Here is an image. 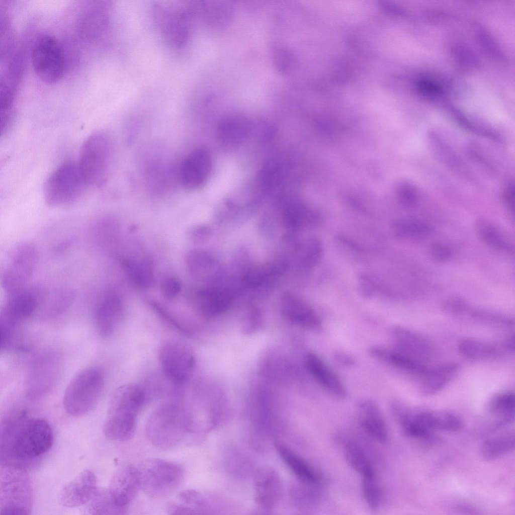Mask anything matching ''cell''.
Wrapping results in <instances>:
<instances>
[{
    "label": "cell",
    "instance_id": "1",
    "mask_svg": "<svg viewBox=\"0 0 515 515\" xmlns=\"http://www.w3.org/2000/svg\"><path fill=\"white\" fill-rule=\"evenodd\" d=\"M1 455L17 460L35 459L51 448L53 433L49 424L38 418H27L24 412L6 418L1 424Z\"/></svg>",
    "mask_w": 515,
    "mask_h": 515
},
{
    "label": "cell",
    "instance_id": "2",
    "mask_svg": "<svg viewBox=\"0 0 515 515\" xmlns=\"http://www.w3.org/2000/svg\"><path fill=\"white\" fill-rule=\"evenodd\" d=\"M145 399L144 391L138 385L130 384L119 387L112 397L104 424L105 435L114 441L130 439L134 434L137 417Z\"/></svg>",
    "mask_w": 515,
    "mask_h": 515
},
{
    "label": "cell",
    "instance_id": "3",
    "mask_svg": "<svg viewBox=\"0 0 515 515\" xmlns=\"http://www.w3.org/2000/svg\"><path fill=\"white\" fill-rule=\"evenodd\" d=\"M146 432L148 440L155 447L171 449L192 432L189 412L179 404H164L150 416Z\"/></svg>",
    "mask_w": 515,
    "mask_h": 515
},
{
    "label": "cell",
    "instance_id": "4",
    "mask_svg": "<svg viewBox=\"0 0 515 515\" xmlns=\"http://www.w3.org/2000/svg\"><path fill=\"white\" fill-rule=\"evenodd\" d=\"M104 384V374L99 368L90 367L78 373L65 391L63 404L65 411L78 416L92 410L100 398Z\"/></svg>",
    "mask_w": 515,
    "mask_h": 515
},
{
    "label": "cell",
    "instance_id": "5",
    "mask_svg": "<svg viewBox=\"0 0 515 515\" xmlns=\"http://www.w3.org/2000/svg\"><path fill=\"white\" fill-rule=\"evenodd\" d=\"M111 152L110 139L105 133H93L85 140L76 163L87 186L101 187L106 183Z\"/></svg>",
    "mask_w": 515,
    "mask_h": 515
},
{
    "label": "cell",
    "instance_id": "6",
    "mask_svg": "<svg viewBox=\"0 0 515 515\" xmlns=\"http://www.w3.org/2000/svg\"><path fill=\"white\" fill-rule=\"evenodd\" d=\"M140 488L148 495L164 497L177 489L184 475L180 465L165 460H146L137 467Z\"/></svg>",
    "mask_w": 515,
    "mask_h": 515
},
{
    "label": "cell",
    "instance_id": "7",
    "mask_svg": "<svg viewBox=\"0 0 515 515\" xmlns=\"http://www.w3.org/2000/svg\"><path fill=\"white\" fill-rule=\"evenodd\" d=\"M38 260L35 245L29 241L21 242L8 254L1 275V285L8 294L24 289L34 274Z\"/></svg>",
    "mask_w": 515,
    "mask_h": 515
},
{
    "label": "cell",
    "instance_id": "8",
    "mask_svg": "<svg viewBox=\"0 0 515 515\" xmlns=\"http://www.w3.org/2000/svg\"><path fill=\"white\" fill-rule=\"evenodd\" d=\"M86 186L77 163L66 161L46 179L43 187L44 198L52 206L68 204L78 199Z\"/></svg>",
    "mask_w": 515,
    "mask_h": 515
},
{
    "label": "cell",
    "instance_id": "9",
    "mask_svg": "<svg viewBox=\"0 0 515 515\" xmlns=\"http://www.w3.org/2000/svg\"><path fill=\"white\" fill-rule=\"evenodd\" d=\"M1 472V514H27L32 491L28 476L20 467L4 466Z\"/></svg>",
    "mask_w": 515,
    "mask_h": 515
},
{
    "label": "cell",
    "instance_id": "10",
    "mask_svg": "<svg viewBox=\"0 0 515 515\" xmlns=\"http://www.w3.org/2000/svg\"><path fill=\"white\" fill-rule=\"evenodd\" d=\"M31 61L35 73L45 83H55L63 75V51L58 41L52 36L45 35L36 41L31 51Z\"/></svg>",
    "mask_w": 515,
    "mask_h": 515
},
{
    "label": "cell",
    "instance_id": "11",
    "mask_svg": "<svg viewBox=\"0 0 515 515\" xmlns=\"http://www.w3.org/2000/svg\"><path fill=\"white\" fill-rule=\"evenodd\" d=\"M61 358L54 352H45L32 361L27 380V394L32 399L40 398L52 389L61 371Z\"/></svg>",
    "mask_w": 515,
    "mask_h": 515
},
{
    "label": "cell",
    "instance_id": "12",
    "mask_svg": "<svg viewBox=\"0 0 515 515\" xmlns=\"http://www.w3.org/2000/svg\"><path fill=\"white\" fill-rule=\"evenodd\" d=\"M159 360L165 377L174 385L180 386L189 379L195 365V357L186 346L178 342L163 345Z\"/></svg>",
    "mask_w": 515,
    "mask_h": 515
},
{
    "label": "cell",
    "instance_id": "13",
    "mask_svg": "<svg viewBox=\"0 0 515 515\" xmlns=\"http://www.w3.org/2000/svg\"><path fill=\"white\" fill-rule=\"evenodd\" d=\"M45 287L40 285L27 287L8 294V298L1 311L0 319L20 323L39 308Z\"/></svg>",
    "mask_w": 515,
    "mask_h": 515
},
{
    "label": "cell",
    "instance_id": "14",
    "mask_svg": "<svg viewBox=\"0 0 515 515\" xmlns=\"http://www.w3.org/2000/svg\"><path fill=\"white\" fill-rule=\"evenodd\" d=\"M212 167L208 150L199 147L191 151L184 158L180 169V178L186 189L193 191L201 187L208 180Z\"/></svg>",
    "mask_w": 515,
    "mask_h": 515
},
{
    "label": "cell",
    "instance_id": "15",
    "mask_svg": "<svg viewBox=\"0 0 515 515\" xmlns=\"http://www.w3.org/2000/svg\"><path fill=\"white\" fill-rule=\"evenodd\" d=\"M390 333L397 351L421 362L431 359L435 355L432 342L419 333L396 325L390 328Z\"/></svg>",
    "mask_w": 515,
    "mask_h": 515
},
{
    "label": "cell",
    "instance_id": "16",
    "mask_svg": "<svg viewBox=\"0 0 515 515\" xmlns=\"http://www.w3.org/2000/svg\"><path fill=\"white\" fill-rule=\"evenodd\" d=\"M97 490L95 474L85 470L62 488L58 495V501L64 507H79L90 501Z\"/></svg>",
    "mask_w": 515,
    "mask_h": 515
},
{
    "label": "cell",
    "instance_id": "17",
    "mask_svg": "<svg viewBox=\"0 0 515 515\" xmlns=\"http://www.w3.org/2000/svg\"><path fill=\"white\" fill-rule=\"evenodd\" d=\"M140 488L137 468L131 464L120 467L113 475L108 490L115 505L125 508Z\"/></svg>",
    "mask_w": 515,
    "mask_h": 515
},
{
    "label": "cell",
    "instance_id": "18",
    "mask_svg": "<svg viewBox=\"0 0 515 515\" xmlns=\"http://www.w3.org/2000/svg\"><path fill=\"white\" fill-rule=\"evenodd\" d=\"M123 313L122 301L118 295L108 293L98 304L95 312L97 329L102 336L112 335L121 323Z\"/></svg>",
    "mask_w": 515,
    "mask_h": 515
},
{
    "label": "cell",
    "instance_id": "19",
    "mask_svg": "<svg viewBox=\"0 0 515 515\" xmlns=\"http://www.w3.org/2000/svg\"><path fill=\"white\" fill-rule=\"evenodd\" d=\"M255 498L263 507L270 509L279 501L282 492L280 478L277 472L269 467L258 469L254 476Z\"/></svg>",
    "mask_w": 515,
    "mask_h": 515
},
{
    "label": "cell",
    "instance_id": "20",
    "mask_svg": "<svg viewBox=\"0 0 515 515\" xmlns=\"http://www.w3.org/2000/svg\"><path fill=\"white\" fill-rule=\"evenodd\" d=\"M515 397L513 392L503 391L493 396L487 406L490 419L487 427L490 433L501 431L514 421Z\"/></svg>",
    "mask_w": 515,
    "mask_h": 515
},
{
    "label": "cell",
    "instance_id": "21",
    "mask_svg": "<svg viewBox=\"0 0 515 515\" xmlns=\"http://www.w3.org/2000/svg\"><path fill=\"white\" fill-rule=\"evenodd\" d=\"M305 365L310 374L327 392L338 398L346 397L347 391L343 382L320 357L309 353L306 357Z\"/></svg>",
    "mask_w": 515,
    "mask_h": 515
},
{
    "label": "cell",
    "instance_id": "22",
    "mask_svg": "<svg viewBox=\"0 0 515 515\" xmlns=\"http://www.w3.org/2000/svg\"><path fill=\"white\" fill-rule=\"evenodd\" d=\"M359 421L362 428L381 443L388 439L387 430L378 405L370 399L361 401L358 405Z\"/></svg>",
    "mask_w": 515,
    "mask_h": 515
},
{
    "label": "cell",
    "instance_id": "23",
    "mask_svg": "<svg viewBox=\"0 0 515 515\" xmlns=\"http://www.w3.org/2000/svg\"><path fill=\"white\" fill-rule=\"evenodd\" d=\"M369 353L378 361L420 377L428 369L422 362L395 350L392 351L381 346H373L369 348Z\"/></svg>",
    "mask_w": 515,
    "mask_h": 515
},
{
    "label": "cell",
    "instance_id": "24",
    "mask_svg": "<svg viewBox=\"0 0 515 515\" xmlns=\"http://www.w3.org/2000/svg\"><path fill=\"white\" fill-rule=\"evenodd\" d=\"M459 369L460 366L456 362H447L428 369L421 377L420 393L425 396L436 394L455 377Z\"/></svg>",
    "mask_w": 515,
    "mask_h": 515
},
{
    "label": "cell",
    "instance_id": "25",
    "mask_svg": "<svg viewBox=\"0 0 515 515\" xmlns=\"http://www.w3.org/2000/svg\"><path fill=\"white\" fill-rule=\"evenodd\" d=\"M414 419L421 427L431 432H456L463 426L462 421L457 415L446 411H415Z\"/></svg>",
    "mask_w": 515,
    "mask_h": 515
},
{
    "label": "cell",
    "instance_id": "26",
    "mask_svg": "<svg viewBox=\"0 0 515 515\" xmlns=\"http://www.w3.org/2000/svg\"><path fill=\"white\" fill-rule=\"evenodd\" d=\"M281 310L287 319L303 327L316 329L321 325L320 318L312 308L293 297H286L282 300Z\"/></svg>",
    "mask_w": 515,
    "mask_h": 515
},
{
    "label": "cell",
    "instance_id": "27",
    "mask_svg": "<svg viewBox=\"0 0 515 515\" xmlns=\"http://www.w3.org/2000/svg\"><path fill=\"white\" fill-rule=\"evenodd\" d=\"M514 447V431H500L489 436L482 442L479 448V454L484 460L493 461L513 451Z\"/></svg>",
    "mask_w": 515,
    "mask_h": 515
},
{
    "label": "cell",
    "instance_id": "28",
    "mask_svg": "<svg viewBox=\"0 0 515 515\" xmlns=\"http://www.w3.org/2000/svg\"><path fill=\"white\" fill-rule=\"evenodd\" d=\"M428 140L431 149L442 163L463 177H469L471 175L462 159L439 134L431 132L428 135Z\"/></svg>",
    "mask_w": 515,
    "mask_h": 515
},
{
    "label": "cell",
    "instance_id": "29",
    "mask_svg": "<svg viewBox=\"0 0 515 515\" xmlns=\"http://www.w3.org/2000/svg\"><path fill=\"white\" fill-rule=\"evenodd\" d=\"M275 447L286 465L302 482H319V476L313 468L293 451L279 442H276Z\"/></svg>",
    "mask_w": 515,
    "mask_h": 515
},
{
    "label": "cell",
    "instance_id": "30",
    "mask_svg": "<svg viewBox=\"0 0 515 515\" xmlns=\"http://www.w3.org/2000/svg\"><path fill=\"white\" fill-rule=\"evenodd\" d=\"M475 228L482 240L492 247L508 253L513 251V244L509 238L492 222L479 218L476 222Z\"/></svg>",
    "mask_w": 515,
    "mask_h": 515
},
{
    "label": "cell",
    "instance_id": "31",
    "mask_svg": "<svg viewBox=\"0 0 515 515\" xmlns=\"http://www.w3.org/2000/svg\"><path fill=\"white\" fill-rule=\"evenodd\" d=\"M459 352L467 359L482 361L496 358L505 351L502 346L488 343L474 338H466L458 345Z\"/></svg>",
    "mask_w": 515,
    "mask_h": 515
},
{
    "label": "cell",
    "instance_id": "32",
    "mask_svg": "<svg viewBox=\"0 0 515 515\" xmlns=\"http://www.w3.org/2000/svg\"><path fill=\"white\" fill-rule=\"evenodd\" d=\"M73 297L74 293L69 288H46L38 310L49 315L59 313L69 305Z\"/></svg>",
    "mask_w": 515,
    "mask_h": 515
},
{
    "label": "cell",
    "instance_id": "33",
    "mask_svg": "<svg viewBox=\"0 0 515 515\" xmlns=\"http://www.w3.org/2000/svg\"><path fill=\"white\" fill-rule=\"evenodd\" d=\"M249 128L248 123L244 119H229L223 122L219 126L218 137L223 145L236 146L246 137Z\"/></svg>",
    "mask_w": 515,
    "mask_h": 515
},
{
    "label": "cell",
    "instance_id": "34",
    "mask_svg": "<svg viewBox=\"0 0 515 515\" xmlns=\"http://www.w3.org/2000/svg\"><path fill=\"white\" fill-rule=\"evenodd\" d=\"M122 265L130 281L138 288L151 286L154 282V275L150 265L146 262H135L124 259Z\"/></svg>",
    "mask_w": 515,
    "mask_h": 515
},
{
    "label": "cell",
    "instance_id": "35",
    "mask_svg": "<svg viewBox=\"0 0 515 515\" xmlns=\"http://www.w3.org/2000/svg\"><path fill=\"white\" fill-rule=\"evenodd\" d=\"M346 460L363 478L375 477L374 470L363 449L356 443H347L345 447Z\"/></svg>",
    "mask_w": 515,
    "mask_h": 515
},
{
    "label": "cell",
    "instance_id": "36",
    "mask_svg": "<svg viewBox=\"0 0 515 515\" xmlns=\"http://www.w3.org/2000/svg\"><path fill=\"white\" fill-rule=\"evenodd\" d=\"M396 236L401 238L418 239L431 232V227L425 222L414 218L402 219L394 224Z\"/></svg>",
    "mask_w": 515,
    "mask_h": 515
},
{
    "label": "cell",
    "instance_id": "37",
    "mask_svg": "<svg viewBox=\"0 0 515 515\" xmlns=\"http://www.w3.org/2000/svg\"><path fill=\"white\" fill-rule=\"evenodd\" d=\"M89 511L94 514H123L125 508L120 507L113 502L108 489L97 490L90 500Z\"/></svg>",
    "mask_w": 515,
    "mask_h": 515
},
{
    "label": "cell",
    "instance_id": "38",
    "mask_svg": "<svg viewBox=\"0 0 515 515\" xmlns=\"http://www.w3.org/2000/svg\"><path fill=\"white\" fill-rule=\"evenodd\" d=\"M166 168L160 162H153L146 168L145 182L152 193L159 194L166 188L168 175Z\"/></svg>",
    "mask_w": 515,
    "mask_h": 515
},
{
    "label": "cell",
    "instance_id": "39",
    "mask_svg": "<svg viewBox=\"0 0 515 515\" xmlns=\"http://www.w3.org/2000/svg\"><path fill=\"white\" fill-rule=\"evenodd\" d=\"M362 491L364 498L370 509L376 510L380 507L382 501V492L375 477L363 478Z\"/></svg>",
    "mask_w": 515,
    "mask_h": 515
},
{
    "label": "cell",
    "instance_id": "40",
    "mask_svg": "<svg viewBox=\"0 0 515 515\" xmlns=\"http://www.w3.org/2000/svg\"><path fill=\"white\" fill-rule=\"evenodd\" d=\"M469 314L474 319L496 326H510L513 323L510 317L491 310L471 309Z\"/></svg>",
    "mask_w": 515,
    "mask_h": 515
},
{
    "label": "cell",
    "instance_id": "41",
    "mask_svg": "<svg viewBox=\"0 0 515 515\" xmlns=\"http://www.w3.org/2000/svg\"><path fill=\"white\" fill-rule=\"evenodd\" d=\"M178 498L181 503L193 509L197 514H202L207 509V503L205 498L195 490H183L179 493Z\"/></svg>",
    "mask_w": 515,
    "mask_h": 515
},
{
    "label": "cell",
    "instance_id": "42",
    "mask_svg": "<svg viewBox=\"0 0 515 515\" xmlns=\"http://www.w3.org/2000/svg\"><path fill=\"white\" fill-rule=\"evenodd\" d=\"M441 307L444 312L453 315L469 313L471 310L466 300L458 295H450L446 297L443 301Z\"/></svg>",
    "mask_w": 515,
    "mask_h": 515
},
{
    "label": "cell",
    "instance_id": "43",
    "mask_svg": "<svg viewBox=\"0 0 515 515\" xmlns=\"http://www.w3.org/2000/svg\"><path fill=\"white\" fill-rule=\"evenodd\" d=\"M427 255L434 262L440 263L450 261L453 256V250L444 243H436L430 245L427 250Z\"/></svg>",
    "mask_w": 515,
    "mask_h": 515
},
{
    "label": "cell",
    "instance_id": "44",
    "mask_svg": "<svg viewBox=\"0 0 515 515\" xmlns=\"http://www.w3.org/2000/svg\"><path fill=\"white\" fill-rule=\"evenodd\" d=\"M181 289V286L178 281L172 278L165 280L162 283L161 290L163 297L167 299H171L176 297Z\"/></svg>",
    "mask_w": 515,
    "mask_h": 515
},
{
    "label": "cell",
    "instance_id": "45",
    "mask_svg": "<svg viewBox=\"0 0 515 515\" xmlns=\"http://www.w3.org/2000/svg\"><path fill=\"white\" fill-rule=\"evenodd\" d=\"M166 510L169 514H197L195 511L182 503L170 502L167 504Z\"/></svg>",
    "mask_w": 515,
    "mask_h": 515
},
{
    "label": "cell",
    "instance_id": "46",
    "mask_svg": "<svg viewBox=\"0 0 515 515\" xmlns=\"http://www.w3.org/2000/svg\"><path fill=\"white\" fill-rule=\"evenodd\" d=\"M503 202L507 210L513 214L514 207V190L513 184H509L503 193Z\"/></svg>",
    "mask_w": 515,
    "mask_h": 515
},
{
    "label": "cell",
    "instance_id": "47",
    "mask_svg": "<svg viewBox=\"0 0 515 515\" xmlns=\"http://www.w3.org/2000/svg\"><path fill=\"white\" fill-rule=\"evenodd\" d=\"M334 360L339 365L344 366H352L355 364L354 358L350 354L344 352H337L334 355Z\"/></svg>",
    "mask_w": 515,
    "mask_h": 515
},
{
    "label": "cell",
    "instance_id": "48",
    "mask_svg": "<svg viewBox=\"0 0 515 515\" xmlns=\"http://www.w3.org/2000/svg\"><path fill=\"white\" fill-rule=\"evenodd\" d=\"M206 233L207 231L205 228L202 226H196L190 230L189 235L193 240L200 242L204 238Z\"/></svg>",
    "mask_w": 515,
    "mask_h": 515
},
{
    "label": "cell",
    "instance_id": "49",
    "mask_svg": "<svg viewBox=\"0 0 515 515\" xmlns=\"http://www.w3.org/2000/svg\"><path fill=\"white\" fill-rule=\"evenodd\" d=\"M419 86L420 89L424 93L434 94V95H436V94H439L441 92V89L437 85L428 81H421Z\"/></svg>",
    "mask_w": 515,
    "mask_h": 515
},
{
    "label": "cell",
    "instance_id": "50",
    "mask_svg": "<svg viewBox=\"0 0 515 515\" xmlns=\"http://www.w3.org/2000/svg\"><path fill=\"white\" fill-rule=\"evenodd\" d=\"M505 351L513 352L514 350V336L511 335L508 337L502 344Z\"/></svg>",
    "mask_w": 515,
    "mask_h": 515
},
{
    "label": "cell",
    "instance_id": "51",
    "mask_svg": "<svg viewBox=\"0 0 515 515\" xmlns=\"http://www.w3.org/2000/svg\"><path fill=\"white\" fill-rule=\"evenodd\" d=\"M461 507L462 508V510H465V509L464 508L465 507H464V506H463L462 504L460 505V507ZM466 507L465 511H474V509L473 508H469L468 507Z\"/></svg>",
    "mask_w": 515,
    "mask_h": 515
}]
</instances>
